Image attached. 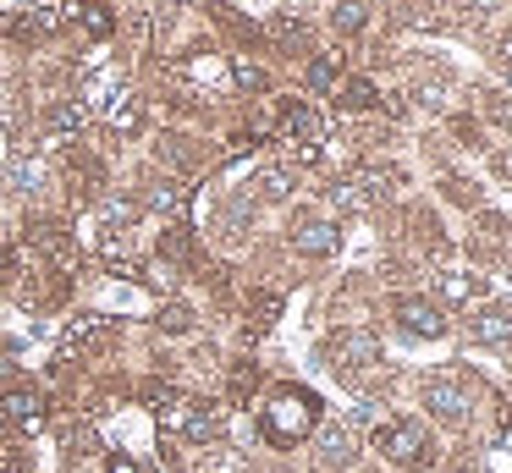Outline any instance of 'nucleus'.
<instances>
[{
    "label": "nucleus",
    "instance_id": "f257e3e1",
    "mask_svg": "<svg viewBox=\"0 0 512 473\" xmlns=\"http://www.w3.org/2000/svg\"><path fill=\"white\" fill-rule=\"evenodd\" d=\"M314 429H320V396L303 391V385H281V391H270V402L259 407V435H265L270 446H298Z\"/></svg>",
    "mask_w": 512,
    "mask_h": 473
},
{
    "label": "nucleus",
    "instance_id": "f03ea898",
    "mask_svg": "<svg viewBox=\"0 0 512 473\" xmlns=\"http://www.w3.org/2000/svg\"><path fill=\"white\" fill-rule=\"evenodd\" d=\"M375 451L391 462V468L419 473V468L435 462V435L419 424V418H386V424L375 429Z\"/></svg>",
    "mask_w": 512,
    "mask_h": 473
},
{
    "label": "nucleus",
    "instance_id": "7ed1b4c3",
    "mask_svg": "<svg viewBox=\"0 0 512 473\" xmlns=\"http://www.w3.org/2000/svg\"><path fill=\"white\" fill-rule=\"evenodd\" d=\"M424 407H430L441 424H463V418L474 413V380H468V369H435L430 380H424Z\"/></svg>",
    "mask_w": 512,
    "mask_h": 473
},
{
    "label": "nucleus",
    "instance_id": "20e7f679",
    "mask_svg": "<svg viewBox=\"0 0 512 473\" xmlns=\"http://www.w3.org/2000/svg\"><path fill=\"white\" fill-rule=\"evenodd\" d=\"M325 358H331V369H342L347 380H358V374L380 369L386 352H380V341L369 336V330H342V336L325 341Z\"/></svg>",
    "mask_w": 512,
    "mask_h": 473
},
{
    "label": "nucleus",
    "instance_id": "39448f33",
    "mask_svg": "<svg viewBox=\"0 0 512 473\" xmlns=\"http://www.w3.org/2000/svg\"><path fill=\"white\" fill-rule=\"evenodd\" d=\"M397 325L408 330V336H424V341H441L446 330H452V319H446L441 303H424V297H397Z\"/></svg>",
    "mask_w": 512,
    "mask_h": 473
},
{
    "label": "nucleus",
    "instance_id": "423d86ee",
    "mask_svg": "<svg viewBox=\"0 0 512 473\" xmlns=\"http://www.w3.org/2000/svg\"><path fill=\"white\" fill-rule=\"evenodd\" d=\"M0 418H6L17 435H39V429H45V396H39V391H6Z\"/></svg>",
    "mask_w": 512,
    "mask_h": 473
},
{
    "label": "nucleus",
    "instance_id": "0eeeda50",
    "mask_svg": "<svg viewBox=\"0 0 512 473\" xmlns=\"http://www.w3.org/2000/svg\"><path fill=\"white\" fill-rule=\"evenodd\" d=\"M292 248L309 253V259H325V253L342 248V231H336L331 220H320V215H303L298 226H292Z\"/></svg>",
    "mask_w": 512,
    "mask_h": 473
},
{
    "label": "nucleus",
    "instance_id": "6e6552de",
    "mask_svg": "<svg viewBox=\"0 0 512 473\" xmlns=\"http://www.w3.org/2000/svg\"><path fill=\"white\" fill-rule=\"evenodd\" d=\"M314 462H320L325 473H347V468L358 462L353 435H347L342 424H325V429H320V451H314Z\"/></svg>",
    "mask_w": 512,
    "mask_h": 473
},
{
    "label": "nucleus",
    "instance_id": "1a4fd4ad",
    "mask_svg": "<svg viewBox=\"0 0 512 473\" xmlns=\"http://www.w3.org/2000/svg\"><path fill=\"white\" fill-rule=\"evenodd\" d=\"M468 341H479V347H512V303L485 308V314L468 325Z\"/></svg>",
    "mask_w": 512,
    "mask_h": 473
},
{
    "label": "nucleus",
    "instance_id": "9d476101",
    "mask_svg": "<svg viewBox=\"0 0 512 473\" xmlns=\"http://www.w3.org/2000/svg\"><path fill=\"white\" fill-rule=\"evenodd\" d=\"M100 116H105V127H111V132H122V138H127V132L144 127V99H138L133 88H122V94H116Z\"/></svg>",
    "mask_w": 512,
    "mask_h": 473
},
{
    "label": "nucleus",
    "instance_id": "9b49d317",
    "mask_svg": "<svg viewBox=\"0 0 512 473\" xmlns=\"http://www.w3.org/2000/svg\"><path fill=\"white\" fill-rule=\"evenodd\" d=\"M45 121H50V138H78V132H83V121H89V110H83L78 99H56Z\"/></svg>",
    "mask_w": 512,
    "mask_h": 473
},
{
    "label": "nucleus",
    "instance_id": "f8f14e48",
    "mask_svg": "<svg viewBox=\"0 0 512 473\" xmlns=\"http://www.w3.org/2000/svg\"><path fill=\"white\" fill-rule=\"evenodd\" d=\"M490 286H485V275H441V297H452V303H479Z\"/></svg>",
    "mask_w": 512,
    "mask_h": 473
},
{
    "label": "nucleus",
    "instance_id": "ddd939ff",
    "mask_svg": "<svg viewBox=\"0 0 512 473\" xmlns=\"http://www.w3.org/2000/svg\"><path fill=\"white\" fill-rule=\"evenodd\" d=\"M39 182H45V160L28 154V149H17L12 154V187H17V193H34Z\"/></svg>",
    "mask_w": 512,
    "mask_h": 473
},
{
    "label": "nucleus",
    "instance_id": "4468645a",
    "mask_svg": "<svg viewBox=\"0 0 512 473\" xmlns=\"http://www.w3.org/2000/svg\"><path fill=\"white\" fill-rule=\"evenodd\" d=\"M369 105H380V88L369 83V77H347V88H342V110H369Z\"/></svg>",
    "mask_w": 512,
    "mask_h": 473
},
{
    "label": "nucleus",
    "instance_id": "2eb2a0df",
    "mask_svg": "<svg viewBox=\"0 0 512 473\" xmlns=\"http://www.w3.org/2000/svg\"><path fill=\"white\" fill-rule=\"evenodd\" d=\"M369 22V11H364V0H342V6L331 11V28L336 33H358Z\"/></svg>",
    "mask_w": 512,
    "mask_h": 473
},
{
    "label": "nucleus",
    "instance_id": "dca6fc26",
    "mask_svg": "<svg viewBox=\"0 0 512 473\" xmlns=\"http://www.w3.org/2000/svg\"><path fill=\"white\" fill-rule=\"evenodd\" d=\"M259 391V363H237L232 369V402H248Z\"/></svg>",
    "mask_w": 512,
    "mask_h": 473
},
{
    "label": "nucleus",
    "instance_id": "f3484780",
    "mask_svg": "<svg viewBox=\"0 0 512 473\" xmlns=\"http://www.w3.org/2000/svg\"><path fill=\"white\" fill-rule=\"evenodd\" d=\"M182 204H188V187H177V182L149 187V209H182Z\"/></svg>",
    "mask_w": 512,
    "mask_h": 473
},
{
    "label": "nucleus",
    "instance_id": "a211bd4d",
    "mask_svg": "<svg viewBox=\"0 0 512 473\" xmlns=\"http://www.w3.org/2000/svg\"><path fill=\"white\" fill-rule=\"evenodd\" d=\"M336 72H342V61H336V55H320V61L309 66V88H320V94H325V88L336 83Z\"/></svg>",
    "mask_w": 512,
    "mask_h": 473
},
{
    "label": "nucleus",
    "instance_id": "6ab92c4d",
    "mask_svg": "<svg viewBox=\"0 0 512 473\" xmlns=\"http://www.w3.org/2000/svg\"><path fill=\"white\" fill-rule=\"evenodd\" d=\"M276 314H281V297H276V292H259V297H254V325L270 330V325H276Z\"/></svg>",
    "mask_w": 512,
    "mask_h": 473
},
{
    "label": "nucleus",
    "instance_id": "aec40b11",
    "mask_svg": "<svg viewBox=\"0 0 512 473\" xmlns=\"http://www.w3.org/2000/svg\"><path fill=\"white\" fill-rule=\"evenodd\" d=\"M0 473H28V451L17 440H0Z\"/></svg>",
    "mask_w": 512,
    "mask_h": 473
},
{
    "label": "nucleus",
    "instance_id": "412c9836",
    "mask_svg": "<svg viewBox=\"0 0 512 473\" xmlns=\"http://www.w3.org/2000/svg\"><path fill=\"white\" fill-rule=\"evenodd\" d=\"M188 325H193V314H188L182 303H166V308H160V330H171V336H182Z\"/></svg>",
    "mask_w": 512,
    "mask_h": 473
},
{
    "label": "nucleus",
    "instance_id": "4be33fe9",
    "mask_svg": "<svg viewBox=\"0 0 512 473\" xmlns=\"http://www.w3.org/2000/svg\"><path fill=\"white\" fill-rule=\"evenodd\" d=\"M232 77H237L243 88H265V72H259L254 61H232Z\"/></svg>",
    "mask_w": 512,
    "mask_h": 473
},
{
    "label": "nucleus",
    "instance_id": "5701e85b",
    "mask_svg": "<svg viewBox=\"0 0 512 473\" xmlns=\"http://www.w3.org/2000/svg\"><path fill=\"white\" fill-rule=\"evenodd\" d=\"M105 473H138V462L127 457V451H111V457H105Z\"/></svg>",
    "mask_w": 512,
    "mask_h": 473
}]
</instances>
